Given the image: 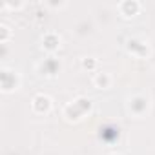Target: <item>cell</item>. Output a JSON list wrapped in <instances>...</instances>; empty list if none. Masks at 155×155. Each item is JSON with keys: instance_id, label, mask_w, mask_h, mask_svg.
I'll return each instance as SVG.
<instances>
[{"instance_id": "6da1fadb", "label": "cell", "mask_w": 155, "mask_h": 155, "mask_svg": "<svg viewBox=\"0 0 155 155\" xmlns=\"http://www.w3.org/2000/svg\"><path fill=\"white\" fill-rule=\"evenodd\" d=\"M0 86H2V91L4 93H11L15 90H18L20 86V77L11 71V69H2V73H0Z\"/></svg>"}, {"instance_id": "7a4b0ae2", "label": "cell", "mask_w": 155, "mask_h": 155, "mask_svg": "<svg viewBox=\"0 0 155 155\" xmlns=\"http://www.w3.org/2000/svg\"><path fill=\"white\" fill-rule=\"evenodd\" d=\"M31 108H33L35 113L44 115V113H48L51 110V99L48 95H44V93H38V95H35V99L31 102Z\"/></svg>"}, {"instance_id": "3957f363", "label": "cell", "mask_w": 155, "mask_h": 155, "mask_svg": "<svg viewBox=\"0 0 155 155\" xmlns=\"http://www.w3.org/2000/svg\"><path fill=\"white\" fill-rule=\"evenodd\" d=\"M146 108H148V99H146L144 95H135V97L130 99V110H131L133 113L140 115V111L144 113Z\"/></svg>"}, {"instance_id": "277c9868", "label": "cell", "mask_w": 155, "mask_h": 155, "mask_svg": "<svg viewBox=\"0 0 155 155\" xmlns=\"http://www.w3.org/2000/svg\"><path fill=\"white\" fill-rule=\"evenodd\" d=\"M58 46H60V37L57 35V33H46L44 35V38H42V48L46 49V51H55V49H58Z\"/></svg>"}, {"instance_id": "5b68a950", "label": "cell", "mask_w": 155, "mask_h": 155, "mask_svg": "<svg viewBox=\"0 0 155 155\" xmlns=\"http://www.w3.org/2000/svg\"><path fill=\"white\" fill-rule=\"evenodd\" d=\"M93 86L97 88V90H106V88H110L111 86V77L108 75V73H95L93 75Z\"/></svg>"}, {"instance_id": "8992f818", "label": "cell", "mask_w": 155, "mask_h": 155, "mask_svg": "<svg viewBox=\"0 0 155 155\" xmlns=\"http://www.w3.org/2000/svg\"><path fill=\"white\" fill-rule=\"evenodd\" d=\"M126 8L130 9V13L126 11L124 17H126V15H128V17H133V15L140 9V4H139V2H122V4H120V9H126Z\"/></svg>"}, {"instance_id": "52a82bcc", "label": "cell", "mask_w": 155, "mask_h": 155, "mask_svg": "<svg viewBox=\"0 0 155 155\" xmlns=\"http://www.w3.org/2000/svg\"><path fill=\"white\" fill-rule=\"evenodd\" d=\"M0 29H2V38H0V42L6 44V42H8V38H9V35H11V31H9V28H8L6 24L0 26Z\"/></svg>"}, {"instance_id": "ba28073f", "label": "cell", "mask_w": 155, "mask_h": 155, "mask_svg": "<svg viewBox=\"0 0 155 155\" xmlns=\"http://www.w3.org/2000/svg\"><path fill=\"white\" fill-rule=\"evenodd\" d=\"M95 66H97L95 58H84L82 60V68H86V69H95Z\"/></svg>"}, {"instance_id": "9c48e42d", "label": "cell", "mask_w": 155, "mask_h": 155, "mask_svg": "<svg viewBox=\"0 0 155 155\" xmlns=\"http://www.w3.org/2000/svg\"><path fill=\"white\" fill-rule=\"evenodd\" d=\"M111 155H120V153H111Z\"/></svg>"}]
</instances>
